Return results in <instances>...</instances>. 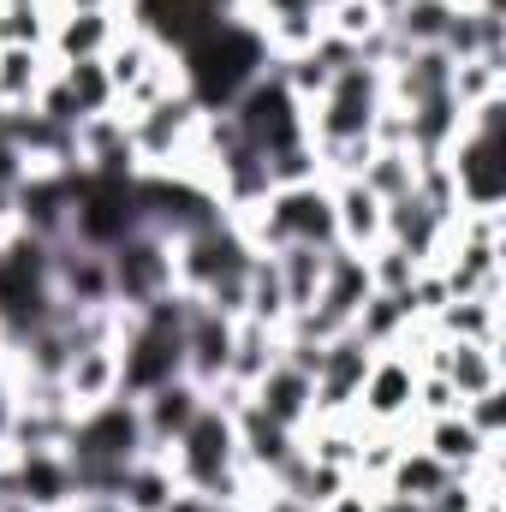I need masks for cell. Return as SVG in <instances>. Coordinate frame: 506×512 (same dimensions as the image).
Listing matches in <instances>:
<instances>
[{
  "label": "cell",
  "instance_id": "cell-1",
  "mask_svg": "<svg viewBox=\"0 0 506 512\" xmlns=\"http://www.w3.org/2000/svg\"><path fill=\"white\" fill-rule=\"evenodd\" d=\"M108 12H72L60 18V54H78V60H96V48L108 42Z\"/></svg>",
  "mask_w": 506,
  "mask_h": 512
}]
</instances>
